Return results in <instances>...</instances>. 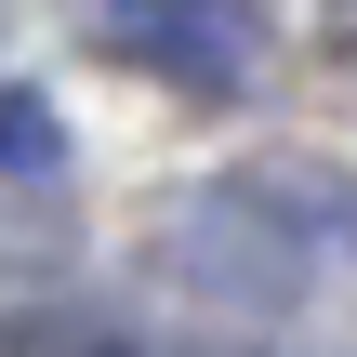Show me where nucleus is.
I'll return each mask as SVG.
<instances>
[{
    "mask_svg": "<svg viewBox=\"0 0 357 357\" xmlns=\"http://www.w3.org/2000/svg\"><path fill=\"white\" fill-rule=\"evenodd\" d=\"M79 26H93L106 66H146V79L199 93V106L265 79V26H252V0H93Z\"/></svg>",
    "mask_w": 357,
    "mask_h": 357,
    "instance_id": "1",
    "label": "nucleus"
},
{
    "mask_svg": "<svg viewBox=\"0 0 357 357\" xmlns=\"http://www.w3.org/2000/svg\"><path fill=\"white\" fill-rule=\"evenodd\" d=\"M0 357H159L146 331H119V318H13Z\"/></svg>",
    "mask_w": 357,
    "mask_h": 357,
    "instance_id": "2",
    "label": "nucleus"
},
{
    "mask_svg": "<svg viewBox=\"0 0 357 357\" xmlns=\"http://www.w3.org/2000/svg\"><path fill=\"white\" fill-rule=\"evenodd\" d=\"M331 53H344V66H357V0H331Z\"/></svg>",
    "mask_w": 357,
    "mask_h": 357,
    "instance_id": "3",
    "label": "nucleus"
}]
</instances>
